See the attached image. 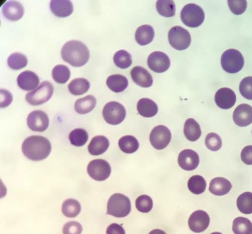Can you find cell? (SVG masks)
<instances>
[{"label": "cell", "instance_id": "obj_16", "mask_svg": "<svg viewBox=\"0 0 252 234\" xmlns=\"http://www.w3.org/2000/svg\"><path fill=\"white\" fill-rule=\"evenodd\" d=\"M20 88L26 91L36 89L39 83V78L34 72L27 70L21 73L17 78Z\"/></svg>", "mask_w": 252, "mask_h": 234}, {"label": "cell", "instance_id": "obj_41", "mask_svg": "<svg viewBox=\"0 0 252 234\" xmlns=\"http://www.w3.org/2000/svg\"><path fill=\"white\" fill-rule=\"evenodd\" d=\"M239 90L243 97L252 100V76L247 77L242 80Z\"/></svg>", "mask_w": 252, "mask_h": 234}, {"label": "cell", "instance_id": "obj_46", "mask_svg": "<svg viewBox=\"0 0 252 234\" xmlns=\"http://www.w3.org/2000/svg\"><path fill=\"white\" fill-rule=\"evenodd\" d=\"M106 233L107 234H126L123 228L116 223L110 225L107 228Z\"/></svg>", "mask_w": 252, "mask_h": 234}, {"label": "cell", "instance_id": "obj_28", "mask_svg": "<svg viewBox=\"0 0 252 234\" xmlns=\"http://www.w3.org/2000/svg\"><path fill=\"white\" fill-rule=\"evenodd\" d=\"M91 84L89 81L83 78H77L72 80L68 84L70 93L75 96H80L86 94L90 89Z\"/></svg>", "mask_w": 252, "mask_h": 234}, {"label": "cell", "instance_id": "obj_35", "mask_svg": "<svg viewBox=\"0 0 252 234\" xmlns=\"http://www.w3.org/2000/svg\"><path fill=\"white\" fill-rule=\"evenodd\" d=\"M28 63L26 56L17 52L12 54L7 59L9 67L13 70H19L25 67Z\"/></svg>", "mask_w": 252, "mask_h": 234}, {"label": "cell", "instance_id": "obj_1", "mask_svg": "<svg viewBox=\"0 0 252 234\" xmlns=\"http://www.w3.org/2000/svg\"><path fill=\"white\" fill-rule=\"evenodd\" d=\"M61 56L64 61L74 67L85 66L90 57V52L88 47L82 42L71 40L63 46Z\"/></svg>", "mask_w": 252, "mask_h": 234}, {"label": "cell", "instance_id": "obj_38", "mask_svg": "<svg viewBox=\"0 0 252 234\" xmlns=\"http://www.w3.org/2000/svg\"><path fill=\"white\" fill-rule=\"evenodd\" d=\"M69 139L72 145L80 147L86 144L89 139V135L85 130L77 129L71 132Z\"/></svg>", "mask_w": 252, "mask_h": 234}, {"label": "cell", "instance_id": "obj_10", "mask_svg": "<svg viewBox=\"0 0 252 234\" xmlns=\"http://www.w3.org/2000/svg\"><path fill=\"white\" fill-rule=\"evenodd\" d=\"M172 134L167 127L158 125L154 128L150 134V141L158 150H162L171 142Z\"/></svg>", "mask_w": 252, "mask_h": 234}, {"label": "cell", "instance_id": "obj_40", "mask_svg": "<svg viewBox=\"0 0 252 234\" xmlns=\"http://www.w3.org/2000/svg\"><path fill=\"white\" fill-rule=\"evenodd\" d=\"M206 147L213 152H217L220 150L222 146V141L220 136L215 133L209 134L205 138Z\"/></svg>", "mask_w": 252, "mask_h": 234}, {"label": "cell", "instance_id": "obj_4", "mask_svg": "<svg viewBox=\"0 0 252 234\" xmlns=\"http://www.w3.org/2000/svg\"><path fill=\"white\" fill-rule=\"evenodd\" d=\"M182 22L188 27L195 28L200 26L205 19L202 8L195 4H188L181 11Z\"/></svg>", "mask_w": 252, "mask_h": 234}, {"label": "cell", "instance_id": "obj_48", "mask_svg": "<svg viewBox=\"0 0 252 234\" xmlns=\"http://www.w3.org/2000/svg\"><path fill=\"white\" fill-rule=\"evenodd\" d=\"M222 234V233H220V232H214V233H212V234Z\"/></svg>", "mask_w": 252, "mask_h": 234}, {"label": "cell", "instance_id": "obj_42", "mask_svg": "<svg viewBox=\"0 0 252 234\" xmlns=\"http://www.w3.org/2000/svg\"><path fill=\"white\" fill-rule=\"evenodd\" d=\"M227 2L230 11L236 15L242 14L247 7V2L245 0H228Z\"/></svg>", "mask_w": 252, "mask_h": 234}, {"label": "cell", "instance_id": "obj_43", "mask_svg": "<svg viewBox=\"0 0 252 234\" xmlns=\"http://www.w3.org/2000/svg\"><path fill=\"white\" fill-rule=\"evenodd\" d=\"M82 231L81 225L75 221L67 223L63 229V232L64 234H81Z\"/></svg>", "mask_w": 252, "mask_h": 234}, {"label": "cell", "instance_id": "obj_15", "mask_svg": "<svg viewBox=\"0 0 252 234\" xmlns=\"http://www.w3.org/2000/svg\"><path fill=\"white\" fill-rule=\"evenodd\" d=\"M237 100L234 92L229 88H221L215 95V101L219 107L227 110L234 107Z\"/></svg>", "mask_w": 252, "mask_h": 234}, {"label": "cell", "instance_id": "obj_33", "mask_svg": "<svg viewBox=\"0 0 252 234\" xmlns=\"http://www.w3.org/2000/svg\"><path fill=\"white\" fill-rule=\"evenodd\" d=\"M233 231L235 234H252V223L244 217H238L233 222Z\"/></svg>", "mask_w": 252, "mask_h": 234}, {"label": "cell", "instance_id": "obj_36", "mask_svg": "<svg viewBox=\"0 0 252 234\" xmlns=\"http://www.w3.org/2000/svg\"><path fill=\"white\" fill-rule=\"evenodd\" d=\"M71 72L69 68L64 65H58L52 70V77L57 83H66L70 78Z\"/></svg>", "mask_w": 252, "mask_h": 234}, {"label": "cell", "instance_id": "obj_27", "mask_svg": "<svg viewBox=\"0 0 252 234\" xmlns=\"http://www.w3.org/2000/svg\"><path fill=\"white\" fill-rule=\"evenodd\" d=\"M107 84L112 91L118 93L123 92L128 87V80L122 75L115 74L108 77Z\"/></svg>", "mask_w": 252, "mask_h": 234}, {"label": "cell", "instance_id": "obj_39", "mask_svg": "<svg viewBox=\"0 0 252 234\" xmlns=\"http://www.w3.org/2000/svg\"><path fill=\"white\" fill-rule=\"evenodd\" d=\"M136 207L138 211L148 213L153 207V201L151 197L146 195L141 196L136 201Z\"/></svg>", "mask_w": 252, "mask_h": 234}, {"label": "cell", "instance_id": "obj_6", "mask_svg": "<svg viewBox=\"0 0 252 234\" xmlns=\"http://www.w3.org/2000/svg\"><path fill=\"white\" fill-rule=\"evenodd\" d=\"M54 88L52 83L45 81L41 82L35 90L26 96L27 101L32 105H38L48 101L52 97Z\"/></svg>", "mask_w": 252, "mask_h": 234}, {"label": "cell", "instance_id": "obj_23", "mask_svg": "<svg viewBox=\"0 0 252 234\" xmlns=\"http://www.w3.org/2000/svg\"><path fill=\"white\" fill-rule=\"evenodd\" d=\"M139 114L145 118L154 117L158 112V106L157 103L150 99H140L137 105Z\"/></svg>", "mask_w": 252, "mask_h": 234}, {"label": "cell", "instance_id": "obj_25", "mask_svg": "<svg viewBox=\"0 0 252 234\" xmlns=\"http://www.w3.org/2000/svg\"><path fill=\"white\" fill-rule=\"evenodd\" d=\"M184 133L188 140L196 141L201 135L200 126L194 119L189 118L185 122Z\"/></svg>", "mask_w": 252, "mask_h": 234}, {"label": "cell", "instance_id": "obj_37", "mask_svg": "<svg viewBox=\"0 0 252 234\" xmlns=\"http://www.w3.org/2000/svg\"><path fill=\"white\" fill-rule=\"evenodd\" d=\"M115 65L121 69L129 68L132 65V60L131 55L125 50H120L114 56Z\"/></svg>", "mask_w": 252, "mask_h": 234}, {"label": "cell", "instance_id": "obj_5", "mask_svg": "<svg viewBox=\"0 0 252 234\" xmlns=\"http://www.w3.org/2000/svg\"><path fill=\"white\" fill-rule=\"evenodd\" d=\"M221 65L225 72L235 74L240 71L243 68L244 59L238 50L229 49L222 55Z\"/></svg>", "mask_w": 252, "mask_h": 234}, {"label": "cell", "instance_id": "obj_11", "mask_svg": "<svg viewBox=\"0 0 252 234\" xmlns=\"http://www.w3.org/2000/svg\"><path fill=\"white\" fill-rule=\"evenodd\" d=\"M27 123L30 129L32 131L41 133L47 130L50 120L45 112L36 110L29 115Z\"/></svg>", "mask_w": 252, "mask_h": 234}, {"label": "cell", "instance_id": "obj_17", "mask_svg": "<svg viewBox=\"0 0 252 234\" xmlns=\"http://www.w3.org/2000/svg\"><path fill=\"white\" fill-rule=\"evenodd\" d=\"M233 120L239 126L246 127L252 123V107L243 103L238 106L233 113Z\"/></svg>", "mask_w": 252, "mask_h": 234}, {"label": "cell", "instance_id": "obj_3", "mask_svg": "<svg viewBox=\"0 0 252 234\" xmlns=\"http://www.w3.org/2000/svg\"><path fill=\"white\" fill-rule=\"evenodd\" d=\"M131 210L129 199L121 194L112 195L109 200L107 205V214L116 218L127 216Z\"/></svg>", "mask_w": 252, "mask_h": 234}, {"label": "cell", "instance_id": "obj_47", "mask_svg": "<svg viewBox=\"0 0 252 234\" xmlns=\"http://www.w3.org/2000/svg\"><path fill=\"white\" fill-rule=\"evenodd\" d=\"M149 234H166L163 231L159 229H155L152 231Z\"/></svg>", "mask_w": 252, "mask_h": 234}, {"label": "cell", "instance_id": "obj_14", "mask_svg": "<svg viewBox=\"0 0 252 234\" xmlns=\"http://www.w3.org/2000/svg\"><path fill=\"white\" fill-rule=\"evenodd\" d=\"M199 162L197 153L190 149L183 151L178 157V164L185 171H191L195 169L198 166Z\"/></svg>", "mask_w": 252, "mask_h": 234}, {"label": "cell", "instance_id": "obj_2", "mask_svg": "<svg viewBox=\"0 0 252 234\" xmlns=\"http://www.w3.org/2000/svg\"><path fill=\"white\" fill-rule=\"evenodd\" d=\"M52 145L46 137L32 136L25 140L22 145L24 155L33 161H40L46 159L50 154Z\"/></svg>", "mask_w": 252, "mask_h": 234}, {"label": "cell", "instance_id": "obj_19", "mask_svg": "<svg viewBox=\"0 0 252 234\" xmlns=\"http://www.w3.org/2000/svg\"><path fill=\"white\" fill-rule=\"evenodd\" d=\"M131 75L134 82L141 87L148 88L153 85V78L152 75L142 67H134L131 71Z\"/></svg>", "mask_w": 252, "mask_h": 234}, {"label": "cell", "instance_id": "obj_44", "mask_svg": "<svg viewBox=\"0 0 252 234\" xmlns=\"http://www.w3.org/2000/svg\"><path fill=\"white\" fill-rule=\"evenodd\" d=\"M241 159L244 164L252 165V145L245 147L242 151Z\"/></svg>", "mask_w": 252, "mask_h": 234}, {"label": "cell", "instance_id": "obj_22", "mask_svg": "<svg viewBox=\"0 0 252 234\" xmlns=\"http://www.w3.org/2000/svg\"><path fill=\"white\" fill-rule=\"evenodd\" d=\"M110 146L108 139L103 136L94 137L88 146L90 154L93 156H99L106 152Z\"/></svg>", "mask_w": 252, "mask_h": 234}, {"label": "cell", "instance_id": "obj_31", "mask_svg": "<svg viewBox=\"0 0 252 234\" xmlns=\"http://www.w3.org/2000/svg\"><path fill=\"white\" fill-rule=\"evenodd\" d=\"M206 182L204 178L200 175L191 177L188 182V187L191 192L199 195L203 194L206 188Z\"/></svg>", "mask_w": 252, "mask_h": 234}, {"label": "cell", "instance_id": "obj_7", "mask_svg": "<svg viewBox=\"0 0 252 234\" xmlns=\"http://www.w3.org/2000/svg\"><path fill=\"white\" fill-rule=\"evenodd\" d=\"M170 45L178 51L185 50L190 46L191 37L190 33L180 26L173 27L168 35Z\"/></svg>", "mask_w": 252, "mask_h": 234}, {"label": "cell", "instance_id": "obj_29", "mask_svg": "<svg viewBox=\"0 0 252 234\" xmlns=\"http://www.w3.org/2000/svg\"><path fill=\"white\" fill-rule=\"evenodd\" d=\"M119 146L123 152L131 154L138 150L139 143L135 137L127 135L123 136L119 139Z\"/></svg>", "mask_w": 252, "mask_h": 234}, {"label": "cell", "instance_id": "obj_9", "mask_svg": "<svg viewBox=\"0 0 252 234\" xmlns=\"http://www.w3.org/2000/svg\"><path fill=\"white\" fill-rule=\"evenodd\" d=\"M88 173L93 179L98 181L107 180L111 174V167L108 162L102 159L91 161L88 166Z\"/></svg>", "mask_w": 252, "mask_h": 234}, {"label": "cell", "instance_id": "obj_30", "mask_svg": "<svg viewBox=\"0 0 252 234\" xmlns=\"http://www.w3.org/2000/svg\"><path fill=\"white\" fill-rule=\"evenodd\" d=\"M81 210L80 203L74 199H68L63 202L62 211L63 215L68 218H75L77 216Z\"/></svg>", "mask_w": 252, "mask_h": 234}, {"label": "cell", "instance_id": "obj_18", "mask_svg": "<svg viewBox=\"0 0 252 234\" xmlns=\"http://www.w3.org/2000/svg\"><path fill=\"white\" fill-rule=\"evenodd\" d=\"M4 16L11 21H17L22 18L25 12L24 7L17 1H8L2 9Z\"/></svg>", "mask_w": 252, "mask_h": 234}, {"label": "cell", "instance_id": "obj_12", "mask_svg": "<svg viewBox=\"0 0 252 234\" xmlns=\"http://www.w3.org/2000/svg\"><path fill=\"white\" fill-rule=\"evenodd\" d=\"M150 68L156 73L165 72L170 67L171 61L169 57L163 52L157 51L150 54L148 60Z\"/></svg>", "mask_w": 252, "mask_h": 234}, {"label": "cell", "instance_id": "obj_21", "mask_svg": "<svg viewBox=\"0 0 252 234\" xmlns=\"http://www.w3.org/2000/svg\"><path fill=\"white\" fill-rule=\"evenodd\" d=\"M232 188V185L228 180L222 177H217L211 181L209 190L215 196H222L227 194Z\"/></svg>", "mask_w": 252, "mask_h": 234}, {"label": "cell", "instance_id": "obj_13", "mask_svg": "<svg viewBox=\"0 0 252 234\" xmlns=\"http://www.w3.org/2000/svg\"><path fill=\"white\" fill-rule=\"evenodd\" d=\"M210 218L206 212L198 210L192 213L189 218L188 225L189 228L195 233H201L208 227Z\"/></svg>", "mask_w": 252, "mask_h": 234}, {"label": "cell", "instance_id": "obj_24", "mask_svg": "<svg viewBox=\"0 0 252 234\" xmlns=\"http://www.w3.org/2000/svg\"><path fill=\"white\" fill-rule=\"evenodd\" d=\"M155 37L153 28L149 25H143L139 27L135 33V39L141 46H146L152 42Z\"/></svg>", "mask_w": 252, "mask_h": 234}, {"label": "cell", "instance_id": "obj_26", "mask_svg": "<svg viewBox=\"0 0 252 234\" xmlns=\"http://www.w3.org/2000/svg\"><path fill=\"white\" fill-rule=\"evenodd\" d=\"M96 104L95 98L92 95H89L76 101L74 105L75 110L79 114H86L93 110Z\"/></svg>", "mask_w": 252, "mask_h": 234}, {"label": "cell", "instance_id": "obj_20", "mask_svg": "<svg viewBox=\"0 0 252 234\" xmlns=\"http://www.w3.org/2000/svg\"><path fill=\"white\" fill-rule=\"evenodd\" d=\"M50 8L54 14L59 17H66L73 11V5L69 0H52Z\"/></svg>", "mask_w": 252, "mask_h": 234}, {"label": "cell", "instance_id": "obj_34", "mask_svg": "<svg viewBox=\"0 0 252 234\" xmlns=\"http://www.w3.org/2000/svg\"><path fill=\"white\" fill-rule=\"evenodd\" d=\"M237 207L242 213L252 214V193L246 192L240 195L237 201Z\"/></svg>", "mask_w": 252, "mask_h": 234}, {"label": "cell", "instance_id": "obj_32", "mask_svg": "<svg viewBox=\"0 0 252 234\" xmlns=\"http://www.w3.org/2000/svg\"><path fill=\"white\" fill-rule=\"evenodd\" d=\"M156 7L158 13L165 17H172L175 14L176 6L172 0H158Z\"/></svg>", "mask_w": 252, "mask_h": 234}, {"label": "cell", "instance_id": "obj_8", "mask_svg": "<svg viewBox=\"0 0 252 234\" xmlns=\"http://www.w3.org/2000/svg\"><path fill=\"white\" fill-rule=\"evenodd\" d=\"M104 119L108 123L117 125L121 123L126 116L124 106L117 101H110L104 105L102 111Z\"/></svg>", "mask_w": 252, "mask_h": 234}, {"label": "cell", "instance_id": "obj_45", "mask_svg": "<svg viewBox=\"0 0 252 234\" xmlns=\"http://www.w3.org/2000/svg\"><path fill=\"white\" fill-rule=\"evenodd\" d=\"M13 97L9 91L1 90V108L7 107L12 102Z\"/></svg>", "mask_w": 252, "mask_h": 234}]
</instances>
